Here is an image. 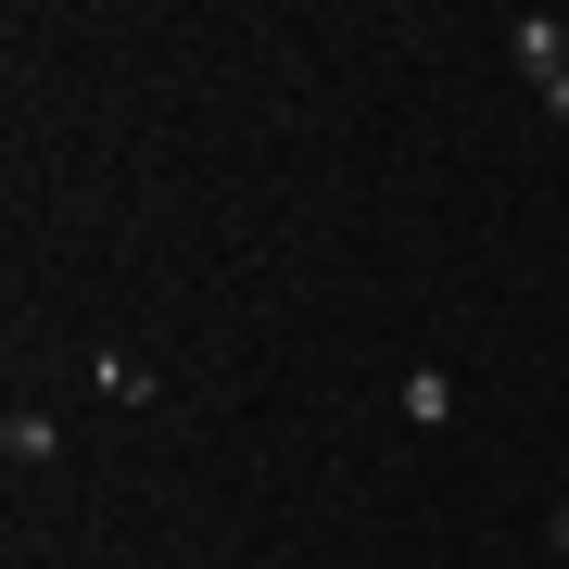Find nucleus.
<instances>
[{"label":"nucleus","instance_id":"obj_6","mask_svg":"<svg viewBox=\"0 0 569 569\" xmlns=\"http://www.w3.org/2000/svg\"><path fill=\"white\" fill-rule=\"evenodd\" d=\"M545 569H557V557H545Z\"/></svg>","mask_w":569,"mask_h":569},{"label":"nucleus","instance_id":"obj_2","mask_svg":"<svg viewBox=\"0 0 569 569\" xmlns=\"http://www.w3.org/2000/svg\"><path fill=\"white\" fill-rule=\"evenodd\" d=\"M0 456H13V468H51V456H63V430H51L39 406H13V418H0Z\"/></svg>","mask_w":569,"mask_h":569},{"label":"nucleus","instance_id":"obj_4","mask_svg":"<svg viewBox=\"0 0 569 569\" xmlns=\"http://www.w3.org/2000/svg\"><path fill=\"white\" fill-rule=\"evenodd\" d=\"M545 557L569 569V493H557V507H545Z\"/></svg>","mask_w":569,"mask_h":569},{"label":"nucleus","instance_id":"obj_1","mask_svg":"<svg viewBox=\"0 0 569 569\" xmlns=\"http://www.w3.org/2000/svg\"><path fill=\"white\" fill-rule=\"evenodd\" d=\"M507 63L531 77V102H557V89H569V26H557V13H519V26H507Z\"/></svg>","mask_w":569,"mask_h":569},{"label":"nucleus","instance_id":"obj_3","mask_svg":"<svg viewBox=\"0 0 569 569\" xmlns=\"http://www.w3.org/2000/svg\"><path fill=\"white\" fill-rule=\"evenodd\" d=\"M456 406H468V392H456V380H443V367H406V418H418V430H443V418H456Z\"/></svg>","mask_w":569,"mask_h":569},{"label":"nucleus","instance_id":"obj_5","mask_svg":"<svg viewBox=\"0 0 569 569\" xmlns=\"http://www.w3.org/2000/svg\"><path fill=\"white\" fill-rule=\"evenodd\" d=\"M253 569H305V557H253Z\"/></svg>","mask_w":569,"mask_h":569}]
</instances>
